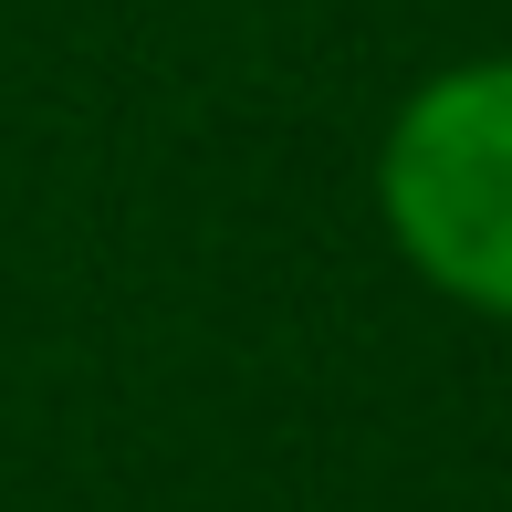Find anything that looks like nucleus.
<instances>
[{
  "label": "nucleus",
  "instance_id": "f257e3e1",
  "mask_svg": "<svg viewBox=\"0 0 512 512\" xmlns=\"http://www.w3.org/2000/svg\"><path fill=\"white\" fill-rule=\"evenodd\" d=\"M377 209L418 283L512 314V63H460L398 105L377 157Z\"/></svg>",
  "mask_w": 512,
  "mask_h": 512
}]
</instances>
